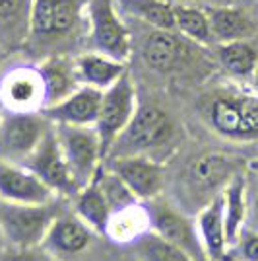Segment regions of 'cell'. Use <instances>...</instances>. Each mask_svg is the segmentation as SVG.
I'll use <instances>...</instances> for the list:
<instances>
[{"label": "cell", "mask_w": 258, "mask_h": 261, "mask_svg": "<svg viewBox=\"0 0 258 261\" xmlns=\"http://www.w3.org/2000/svg\"><path fill=\"white\" fill-rule=\"evenodd\" d=\"M54 203L18 205L0 201V234L8 248L43 246L45 236L56 217Z\"/></svg>", "instance_id": "6da1fadb"}, {"label": "cell", "mask_w": 258, "mask_h": 261, "mask_svg": "<svg viewBox=\"0 0 258 261\" xmlns=\"http://www.w3.org/2000/svg\"><path fill=\"white\" fill-rule=\"evenodd\" d=\"M171 133V119L163 109L153 108V106L138 108L134 117L126 125V129L120 133V137L111 146L107 158L148 154L150 150L169 141Z\"/></svg>", "instance_id": "7a4b0ae2"}, {"label": "cell", "mask_w": 258, "mask_h": 261, "mask_svg": "<svg viewBox=\"0 0 258 261\" xmlns=\"http://www.w3.org/2000/svg\"><path fill=\"white\" fill-rule=\"evenodd\" d=\"M54 133L78 185H87L105 160L97 129L82 125H54Z\"/></svg>", "instance_id": "3957f363"}, {"label": "cell", "mask_w": 258, "mask_h": 261, "mask_svg": "<svg viewBox=\"0 0 258 261\" xmlns=\"http://www.w3.org/2000/svg\"><path fill=\"white\" fill-rule=\"evenodd\" d=\"M136 109H138L136 108V90H134L128 72H124L113 86L103 90L101 109H99V117L95 123L105 158L111 146L120 137V133L126 129L130 119L134 117Z\"/></svg>", "instance_id": "277c9868"}, {"label": "cell", "mask_w": 258, "mask_h": 261, "mask_svg": "<svg viewBox=\"0 0 258 261\" xmlns=\"http://www.w3.org/2000/svg\"><path fill=\"white\" fill-rule=\"evenodd\" d=\"M23 166H27L41 181L49 185L56 197H72L74 199L78 195V191L82 189L76 181L68 162H66L58 137L54 133V127H49L41 142L27 156Z\"/></svg>", "instance_id": "5b68a950"}, {"label": "cell", "mask_w": 258, "mask_h": 261, "mask_svg": "<svg viewBox=\"0 0 258 261\" xmlns=\"http://www.w3.org/2000/svg\"><path fill=\"white\" fill-rule=\"evenodd\" d=\"M49 130V119L35 111H12L0 119V160L23 164L37 148L45 133Z\"/></svg>", "instance_id": "8992f818"}, {"label": "cell", "mask_w": 258, "mask_h": 261, "mask_svg": "<svg viewBox=\"0 0 258 261\" xmlns=\"http://www.w3.org/2000/svg\"><path fill=\"white\" fill-rule=\"evenodd\" d=\"M210 123L229 139L258 137V96H219L208 109Z\"/></svg>", "instance_id": "52a82bcc"}, {"label": "cell", "mask_w": 258, "mask_h": 261, "mask_svg": "<svg viewBox=\"0 0 258 261\" xmlns=\"http://www.w3.org/2000/svg\"><path fill=\"white\" fill-rule=\"evenodd\" d=\"M105 166L120 181L128 187V191L138 201H153L163 189V168L162 164L148 158L146 154L136 156H117L107 158Z\"/></svg>", "instance_id": "ba28073f"}, {"label": "cell", "mask_w": 258, "mask_h": 261, "mask_svg": "<svg viewBox=\"0 0 258 261\" xmlns=\"http://www.w3.org/2000/svg\"><path fill=\"white\" fill-rule=\"evenodd\" d=\"M54 191L23 164L0 160V201L18 205L54 203Z\"/></svg>", "instance_id": "9c48e42d"}, {"label": "cell", "mask_w": 258, "mask_h": 261, "mask_svg": "<svg viewBox=\"0 0 258 261\" xmlns=\"http://www.w3.org/2000/svg\"><path fill=\"white\" fill-rule=\"evenodd\" d=\"M89 20L97 51L126 63L130 55V35L118 18L113 0H91Z\"/></svg>", "instance_id": "30bf717a"}, {"label": "cell", "mask_w": 258, "mask_h": 261, "mask_svg": "<svg viewBox=\"0 0 258 261\" xmlns=\"http://www.w3.org/2000/svg\"><path fill=\"white\" fill-rule=\"evenodd\" d=\"M148 211H150L151 230L157 236H162L163 240L177 246L179 250L188 253L194 261L206 259V253L202 250V244H200L194 222H190L184 215H181L177 208L162 205V203H153Z\"/></svg>", "instance_id": "8fae6325"}, {"label": "cell", "mask_w": 258, "mask_h": 261, "mask_svg": "<svg viewBox=\"0 0 258 261\" xmlns=\"http://www.w3.org/2000/svg\"><path fill=\"white\" fill-rule=\"evenodd\" d=\"M101 99H103V90L80 84L66 98L43 108L41 113L54 125L95 127L99 109H101Z\"/></svg>", "instance_id": "7c38bea8"}, {"label": "cell", "mask_w": 258, "mask_h": 261, "mask_svg": "<svg viewBox=\"0 0 258 261\" xmlns=\"http://www.w3.org/2000/svg\"><path fill=\"white\" fill-rule=\"evenodd\" d=\"M80 16V0H33L29 30L37 39H54L72 32Z\"/></svg>", "instance_id": "4fadbf2b"}, {"label": "cell", "mask_w": 258, "mask_h": 261, "mask_svg": "<svg viewBox=\"0 0 258 261\" xmlns=\"http://www.w3.org/2000/svg\"><path fill=\"white\" fill-rule=\"evenodd\" d=\"M95 232L87 226L78 215H56L47 232L43 248L54 257H72L93 244Z\"/></svg>", "instance_id": "5bb4252c"}, {"label": "cell", "mask_w": 258, "mask_h": 261, "mask_svg": "<svg viewBox=\"0 0 258 261\" xmlns=\"http://www.w3.org/2000/svg\"><path fill=\"white\" fill-rule=\"evenodd\" d=\"M194 226L202 244V250L208 261H221L229 253L225 234V220H223V201L221 193L210 199L204 207L198 211L194 218Z\"/></svg>", "instance_id": "9a60e30c"}, {"label": "cell", "mask_w": 258, "mask_h": 261, "mask_svg": "<svg viewBox=\"0 0 258 261\" xmlns=\"http://www.w3.org/2000/svg\"><path fill=\"white\" fill-rule=\"evenodd\" d=\"M237 174L239 170L233 158L225 154H204L188 168V184L198 193L219 195Z\"/></svg>", "instance_id": "2e32d148"}, {"label": "cell", "mask_w": 258, "mask_h": 261, "mask_svg": "<svg viewBox=\"0 0 258 261\" xmlns=\"http://www.w3.org/2000/svg\"><path fill=\"white\" fill-rule=\"evenodd\" d=\"M2 99L12 111H35L45 106V84L41 72L16 70L2 84Z\"/></svg>", "instance_id": "e0dca14e"}, {"label": "cell", "mask_w": 258, "mask_h": 261, "mask_svg": "<svg viewBox=\"0 0 258 261\" xmlns=\"http://www.w3.org/2000/svg\"><path fill=\"white\" fill-rule=\"evenodd\" d=\"M74 66L76 74L80 78V84H87V86L99 88V90H107L126 72L124 61L113 59L99 51L82 55Z\"/></svg>", "instance_id": "ac0fdd59"}, {"label": "cell", "mask_w": 258, "mask_h": 261, "mask_svg": "<svg viewBox=\"0 0 258 261\" xmlns=\"http://www.w3.org/2000/svg\"><path fill=\"white\" fill-rule=\"evenodd\" d=\"M223 201V220L229 250L235 246L241 232L247 228V177L239 174L221 191Z\"/></svg>", "instance_id": "d6986e66"}, {"label": "cell", "mask_w": 258, "mask_h": 261, "mask_svg": "<svg viewBox=\"0 0 258 261\" xmlns=\"http://www.w3.org/2000/svg\"><path fill=\"white\" fill-rule=\"evenodd\" d=\"M74 203L76 215L82 218L95 234H103L105 236L109 226V218H111L113 211H111L107 197H105L103 189H101V184H99L97 175L78 191V195L74 197Z\"/></svg>", "instance_id": "ffe728a7"}, {"label": "cell", "mask_w": 258, "mask_h": 261, "mask_svg": "<svg viewBox=\"0 0 258 261\" xmlns=\"http://www.w3.org/2000/svg\"><path fill=\"white\" fill-rule=\"evenodd\" d=\"M148 230H151L150 211L142 207L140 203H134V205H128V207L111 213L105 236H109L113 242H118V244H132L138 236H142Z\"/></svg>", "instance_id": "44dd1931"}, {"label": "cell", "mask_w": 258, "mask_h": 261, "mask_svg": "<svg viewBox=\"0 0 258 261\" xmlns=\"http://www.w3.org/2000/svg\"><path fill=\"white\" fill-rule=\"evenodd\" d=\"M144 59L153 70L169 72L183 59V45L173 35V32L157 30L151 33L144 45Z\"/></svg>", "instance_id": "7402d4cb"}, {"label": "cell", "mask_w": 258, "mask_h": 261, "mask_svg": "<svg viewBox=\"0 0 258 261\" xmlns=\"http://www.w3.org/2000/svg\"><path fill=\"white\" fill-rule=\"evenodd\" d=\"M206 14L210 20L212 35L221 43L239 41V39H245L254 33L252 22L243 12L235 10V8H212Z\"/></svg>", "instance_id": "603a6c76"}, {"label": "cell", "mask_w": 258, "mask_h": 261, "mask_svg": "<svg viewBox=\"0 0 258 261\" xmlns=\"http://www.w3.org/2000/svg\"><path fill=\"white\" fill-rule=\"evenodd\" d=\"M45 84V106L56 103L68 94H72L76 88L80 86V78L76 74V66H68L64 61L56 59V61H49L47 65L39 70Z\"/></svg>", "instance_id": "cb8c5ba5"}, {"label": "cell", "mask_w": 258, "mask_h": 261, "mask_svg": "<svg viewBox=\"0 0 258 261\" xmlns=\"http://www.w3.org/2000/svg\"><path fill=\"white\" fill-rule=\"evenodd\" d=\"M128 246L136 261H194L188 253L157 236L153 230L144 232Z\"/></svg>", "instance_id": "d4e9b609"}, {"label": "cell", "mask_w": 258, "mask_h": 261, "mask_svg": "<svg viewBox=\"0 0 258 261\" xmlns=\"http://www.w3.org/2000/svg\"><path fill=\"white\" fill-rule=\"evenodd\" d=\"M219 61L225 66L227 72H231L233 76H252L258 63V53L245 39H239V41L221 43Z\"/></svg>", "instance_id": "484cf974"}, {"label": "cell", "mask_w": 258, "mask_h": 261, "mask_svg": "<svg viewBox=\"0 0 258 261\" xmlns=\"http://www.w3.org/2000/svg\"><path fill=\"white\" fill-rule=\"evenodd\" d=\"M175 23L177 32L186 35L198 43H210L214 39L208 14L192 6H175Z\"/></svg>", "instance_id": "4316f807"}, {"label": "cell", "mask_w": 258, "mask_h": 261, "mask_svg": "<svg viewBox=\"0 0 258 261\" xmlns=\"http://www.w3.org/2000/svg\"><path fill=\"white\" fill-rule=\"evenodd\" d=\"M130 8L140 16L144 22L162 32H175V6L163 0H130Z\"/></svg>", "instance_id": "83f0119b"}, {"label": "cell", "mask_w": 258, "mask_h": 261, "mask_svg": "<svg viewBox=\"0 0 258 261\" xmlns=\"http://www.w3.org/2000/svg\"><path fill=\"white\" fill-rule=\"evenodd\" d=\"M231 253L239 261H258V230H243L231 248Z\"/></svg>", "instance_id": "f1b7e54d"}, {"label": "cell", "mask_w": 258, "mask_h": 261, "mask_svg": "<svg viewBox=\"0 0 258 261\" xmlns=\"http://www.w3.org/2000/svg\"><path fill=\"white\" fill-rule=\"evenodd\" d=\"M0 261H60L43 246L35 248H8Z\"/></svg>", "instance_id": "f546056e"}, {"label": "cell", "mask_w": 258, "mask_h": 261, "mask_svg": "<svg viewBox=\"0 0 258 261\" xmlns=\"http://www.w3.org/2000/svg\"><path fill=\"white\" fill-rule=\"evenodd\" d=\"M250 177H247V224L250 230H258V172Z\"/></svg>", "instance_id": "4dcf8cb0"}, {"label": "cell", "mask_w": 258, "mask_h": 261, "mask_svg": "<svg viewBox=\"0 0 258 261\" xmlns=\"http://www.w3.org/2000/svg\"><path fill=\"white\" fill-rule=\"evenodd\" d=\"M23 0H0V18H12L18 14Z\"/></svg>", "instance_id": "1f68e13d"}, {"label": "cell", "mask_w": 258, "mask_h": 261, "mask_svg": "<svg viewBox=\"0 0 258 261\" xmlns=\"http://www.w3.org/2000/svg\"><path fill=\"white\" fill-rule=\"evenodd\" d=\"M248 170H250V172H258V156L252 160V162L248 164Z\"/></svg>", "instance_id": "d6a6232c"}, {"label": "cell", "mask_w": 258, "mask_h": 261, "mask_svg": "<svg viewBox=\"0 0 258 261\" xmlns=\"http://www.w3.org/2000/svg\"><path fill=\"white\" fill-rule=\"evenodd\" d=\"M252 82H254V88H256V92H258V63H256L254 72H252Z\"/></svg>", "instance_id": "836d02e7"}, {"label": "cell", "mask_w": 258, "mask_h": 261, "mask_svg": "<svg viewBox=\"0 0 258 261\" xmlns=\"http://www.w3.org/2000/svg\"><path fill=\"white\" fill-rule=\"evenodd\" d=\"M221 261H239V259H237L235 255H229V253H227V255H225V257H223Z\"/></svg>", "instance_id": "e575fe53"}, {"label": "cell", "mask_w": 258, "mask_h": 261, "mask_svg": "<svg viewBox=\"0 0 258 261\" xmlns=\"http://www.w3.org/2000/svg\"><path fill=\"white\" fill-rule=\"evenodd\" d=\"M0 240H2V234H0Z\"/></svg>", "instance_id": "d590c367"}]
</instances>
